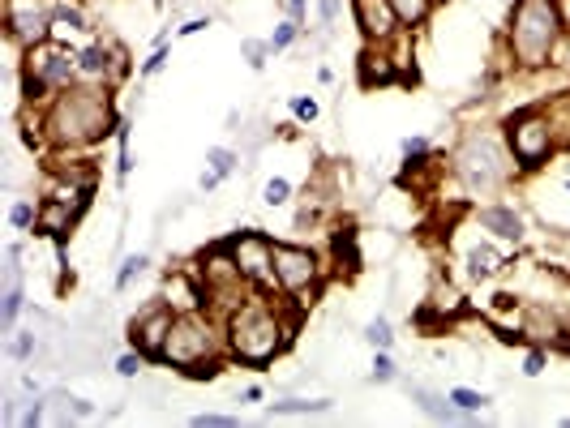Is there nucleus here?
<instances>
[{"label": "nucleus", "mask_w": 570, "mask_h": 428, "mask_svg": "<svg viewBox=\"0 0 570 428\" xmlns=\"http://www.w3.org/2000/svg\"><path fill=\"white\" fill-rule=\"evenodd\" d=\"M43 129H48V142L60 150L73 146H95L103 142L116 125L112 116V95L103 82H69L65 90H56V99L43 112Z\"/></svg>", "instance_id": "f257e3e1"}, {"label": "nucleus", "mask_w": 570, "mask_h": 428, "mask_svg": "<svg viewBox=\"0 0 570 428\" xmlns=\"http://www.w3.org/2000/svg\"><path fill=\"white\" fill-rule=\"evenodd\" d=\"M223 334H228V356L236 364H249V369H266L270 360L279 356L292 339V326L279 317L275 304L266 300H240L236 309L223 321Z\"/></svg>", "instance_id": "f03ea898"}, {"label": "nucleus", "mask_w": 570, "mask_h": 428, "mask_svg": "<svg viewBox=\"0 0 570 428\" xmlns=\"http://www.w3.org/2000/svg\"><path fill=\"white\" fill-rule=\"evenodd\" d=\"M223 356H228V334H219L210 313L202 309L176 313L168 347H163V364H172V369L189 377H219Z\"/></svg>", "instance_id": "7ed1b4c3"}, {"label": "nucleus", "mask_w": 570, "mask_h": 428, "mask_svg": "<svg viewBox=\"0 0 570 428\" xmlns=\"http://www.w3.org/2000/svg\"><path fill=\"white\" fill-rule=\"evenodd\" d=\"M450 172H455V180L463 185L468 197H493L515 180L519 167H515V159H510V146L498 142V133L476 129L459 142L455 159H450Z\"/></svg>", "instance_id": "20e7f679"}, {"label": "nucleus", "mask_w": 570, "mask_h": 428, "mask_svg": "<svg viewBox=\"0 0 570 428\" xmlns=\"http://www.w3.org/2000/svg\"><path fill=\"white\" fill-rule=\"evenodd\" d=\"M566 18L558 0H519L515 18H510V56L519 69H540L549 65L558 43L566 35Z\"/></svg>", "instance_id": "39448f33"}, {"label": "nucleus", "mask_w": 570, "mask_h": 428, "mask_svg": "<svg viewBox=\"0 0 570 428\" xmlns=\"http://www.w3.org/2000/svg\"><path fill=\"white\" fill-rule=\"evenodd\" d=\"M69 82H78V52L56 43L52 35L30 43L22 60V95L30 103L48 99V90H65Z\"/></svg>", "instance_id": "423d86ee"}, {"label": "nucleus", "mask_w": 570, "mask_h": 428, "mask_svg": "<svg viewBox=\"0 0 570 428\" xmlns=\"http://www.w3.org/2000/svg\"><path fill=\"white\" fill-rule=\"evenodd\" d=\"M506 146L519 172H536L553 155V125L540 116V107H523V112L506 116Z\"/></svg>", "instance_id": "0eeeda50"}, {"label": "nucleus", "mask_w": 570, "mask_h": 428, "mask_svg": "<svg viewBox=\"0 0 570 428\" xmlns=\"http://www.w3.org/2000/svg\"><path fill=\"white\" fill-rule=\"evenodd\" d=\"M223 244H228L240 279L262 287V292H275L279 287V279H275V240H270L266 232H258V227H249V232H236Z\"/></svg>", "instance_id": "6e6552de"}, {"label": "nucleus", "mask_w": 570, "mask_h": 428, "mask_svg": "<svg viewBox=\"0 0 570 428\" xmlns=\"http://www.w3.org/2000/svg\"><path fill=\"white\" fill-rule=\"evenodd\" d=\"M275 279L283 296H313L322 283V262L309 244L275 240Z\"/></svg>", "instance_id": "1a4fd4ad"}, {"label": "nucleus", "mask_w": 570, "mask_h": 428, "mask_svg": "<svg viewBox=\"0 0 570 428\" xmlns=\"http://www.w3.org/2000/svg\"><path fill=\"white\" fill-rule=\"evenodd\" d=\"M5 26L9 39L22 48L48 39V30L56 26V0H5Z\"/></svg>", "instance_id": "9d476101"}, {"label": "nucleus", "mask_w": 570, "mask_h": 428, "mask_svg": "<svg viewBox=\"0 0 570 428\" xmlns=\"http://www.w3.org/2000/svg\"><path fill=\"white\" fill-rule=\"evenodd\" d=\"M172 321L176 309L168 300H155L150 309H142L138 317L129 321V343L146 351V360H163V347H168V334H172Z\"/></svg>", "instance_id": "9b49d317"}, {"label": "nucleus", "mask_w": 570, "mask_h": 428, "mask_svg": "<svg viewBox=\"0 0 570 428\" xmlns=\"http://www.w3.org/2000/svg\"><path fill=\"white\" fill-rule=\"evenodd\" d=\"M86 210V197H56V193H43L39 202V232L52 236V240H65L69 227L78 223V214Z\"/></svg>", "instance_id": "f8f14e48"}, {"label": "nucleus", "mask_w": 570, "mask_h": 428, "mask_svg": "<svg viewBox=\"0 0 570 428\" xmlns=\"http://www.w3.org/2000/svg\"><path fill=\"white\" fill-rule=\"evenodd\" d=\"M352 13H356L360 35H365L369 43H386V39L403 26L390 0H352Z\"/></svg>", "instance_id": "ddd939ff"}, {"label": "nucleus", "mask_w": 570, "mask_h": 428, "mask_svg": "<svg viewBox=\"0 0 570 428\" xmlns=\"http://www.w3.org/2000/svg\"><path fill=\"white\" fill-rule=\"evenodd\" d=\"M125 73V52L108 48V43H90L86 52H78V78L82 82H103L108 86L112 78Z\"/></svg>", "instance_id": "4468645a"}, {"label": "nucleus", "mask_w": 570, "mask_h": 428, "mask_svg": "<svg viewBox=\"0 0 570 428\" xmlns=\"http://www.w3.org/2000/svg\"><path fill=\"white\" fill-rule=\"evenodd\" d=\"M476 223L485 227L489 236H498V240H523V214L515 206H506V202H489V206H480L476 210Z\"/></svg>", "instance_id": "2eb2a0df"}, {"label": "nucleus", "mask_w": 570, "mask_h": 428, "mask_svg": "<svg viewBox=\"0 0 570 428\" xmlns=\"http://www.w3.org/2000/svg\"><path fill=\"white\" fill-rule=\"evenodd\" d=\"M408 394L433 424H468V420H476V416H468V411H459L455 403H450V394H438L429 386H408Z\"/></svg>", "instance_id": "dca6fc26"}, {"label": "nucleus", "mask_w": 570, "mask_h": 428, "mask_svg": "<svg viewBox=\"0 0 570 428\" xmlns=\"http://www.w3.org/2000/svg\"><path fill=\"white\" fill-rule=\"evenodd\" d=\"M463 262H468V279H493V274L506 266V262H502V253L493 249V244H472Z\"/></svg>", "instance_id": "f3484780"}, {"label": "nucleus", "mask_w": 570, "mask_h": 428, "mask_svg": "<svg viewBox=\"0 0 570 428\" xmlns=\"http://www.w3.org/2000/svg\"><path fill=\"white\" fill-rule=\"evenodd\" d=\"M335 407V399H283V403H270L262 416L275 420V416H322V411Z\"/></svg>", "instance_id": "a211bd4d"}, {"label": "nucleus", "mask_w": 570, "mask_h": 428, "mask_svg": "<svg viewBox=\"0 0 570 428\" xmlns=\"http://www.w3.org/2000/svg\"><path fill=\"white\" fill-rule=\"evenodd\" d=\"M22 279H9L5 283V300H0V330L13 334L18 330V317H22Z\"/></svg>", "instance_id": "6ab92c4d"}, {"label": "nucleus", "mask_w": 570, "mask_h": 428, "mask_svg": "<svg viewBox=\"0 0 570 428\" xmlns=\"http://www.w3.org/2000/svg\"><path fill=\"white\" fill-rule=\"evenodd\" d=\"M395 78V65L386 56H373V52H360V82L373 86V82H390Z\"/></svg>", "instance_id": "aec40b11"}, {"label": "nucleus", "mask_w": 570, "mask_h": 428, "mask_svg": "<svg viewBox=\"0 0 570 428\" xmlns=\"http://www.w3.org/2000/svg\"><path fill=\"white\" fill-rule=\"evenodd\" d=\"M446 394H450V403H455L459 411H468V416H480V411L493 403L485 390H472V386H455V390H446Z\"/></svg>", "instance_id": "412c9836"}, {"label": "nucleus", "mask_w": 570, "mask_h": 428, "mask_svg": "<svg viewBox=\"0 0 570 428\" xmlns=\"http://www.w3.org/2000/svg\"><path fill=\"white\" fill-rule=\"evenodd\" d=\"M150 270V253H129L125 262H120V270H116V292H125V287L138 279V274H146Z\"/></svg>", "instance_id": "4be33fe9"}, {"label": "nucleus", "mask_w": 570, "mask_h": 428, "mask_svg": "<svg viewBox=\"0 0 570 428\" xmlns=\"http://www.w3.org/2000/svg\"><path fill=\"white\" fill-rule=\"evenodd\" d=\"M206 167L228 180L236 167H240V155H236V150H228V146H210V150H206Z\"/></svg>", "instance_id": "5701e85b"}, {"label": "nucleus", "mask_w": 570, "mask_h": 428, "mask_svg": "<svg viewBox=\"0 0 570 428\" xmlns=\"http://www.w3.org/2000/svg\"><path fill=\"white\" fill-rule=\"evenodd\" d=\"M365 343H369L373 351H390V347H395V330H390L386 317H373V321H369V326H365Z\"/></svg>", "instance_id": "b1692460"}, {"label": "nucleus", "mask_w": 570, "mask_h": 428, "mask_svg": "<svg viewBox=\"0 0 570 428\" xmlns=\"http://www.w3.org/2000/svg\"><path fill=\"white\" fill-rule=\"evenodd\" d=\"M399 13V22L403 26H416V22H425L429 18V9H433V0H390Z\"/></svg>", "instance_id": "393cba45"}, {"label": "nucleus", "mask_w": 570, "mask_h": 428, "mask_svg": "<svg viewBox=\"0 0 570 428\" xmlns=\"http://www.w3.org/2000/svg\"><path fill=\"white\" fill-rule=\"evenodd\" d=\"M335 262H339V266L348 262V270H352V274L360 270V253H356V232H335Z\"/></svg>", "instance_id": "a878e982"}, {"label": "nucleus", "mask_w": 570, "mask_h": 428, "mask_svg": "<svg viewBox=\"0 0 570 428\" xmlns=\"http://www.w3.org/2000/svg\"><path fill=\"white\" fill-rule=\"evenodd\" d=\"M262 202H266V206H288V202H292V180L270 176L266 185H262Z\"/></svg>", "instance_id": "bb28decb"}, {"label": "nucleus", "mask_w": 570, "mask_h": 428, "mask_svg": "<svg viewBox=\"0 0 570 428\" xmlns=\"http://www.w3.org/2000/svg\"><path fill=\"white\" fill-rule=\"evenodd\" d=\"M296 35H300V22H296V18L279 22L275 30H270V52H288L292 43H296Z\"/></svg>", "instance_id": "cd10ccee"}, {"label": "nucleus", "mask_w": 570, "mask_h": 428, "mask_svg": "<svg viewBox=\"0 0 570 428\" xmlns=\"http://www.w3.org/2000/svg\"><path fill=\"white\" fill-rule=\"evenodd\" d=\"M369 381H378V386L399 381V369H395V360H390V351H373V373H369Z\"/></svg>", "instance_id": "c85d7f7f"}, {"label": "nucleus", "mask_w": 570, "mask_h": 428, "mask_svg": "<svg viewBox=\"0 0 570 428\" xmlns=\"http://www.w3.org/2000/svg\"><path fill=\"white\" fill-rule=\"evenodd\" d=\"M56 26H69V30H90L86 13L78 5H69V0H56Z\"/></svg>", "instance_id": "c756f323"}, {"label": "nucleus", "mask_w": 570, "mask_h": 428, "mask_svg": "<svg viewBox=\"0 0 570 428\" xmlns=\"http://www.w3.org/2000/svg\"><path fill=\"white\" fill-rule=\"evenodd\" d=\"M240 52H245V60H249V69H266V56H270V39H245L240 43Z\"/></svg>", "instance_id": "7c9ffc66"}, {"label": "nucleus", "mask_w": 570, "mask_h": 428, "mask_svg": "<svg viewBox=\"0 0 570 428\" xmlns=\"http://www.w3.org/2000/svg\"><path fill=\"white\" fill-rule=\"evenodd\" d=\"M35 223H39V206H30V202H13L9 206V227L26 232V227H35Z\"/></svg>", "instance_id": "2f4dec72"}, {"label": "nucleus", "mask_w": 570, "mask_h": 428, "mask_svg": "<svg viewBox=\"0 0 570 428\" xmlns=\"http://www.w3.org/2000/svg\"><path fill=\"white\" fill-rule=\"evenodd\" d=\"M193 428H240V416H223V411H198L189 416Z\"/></svg>", "instance_id": "473e14b6"}, {"label": "nucleus", "mask_w": 570, "mask_h": 428, "mask_svg": "<svg viewBox=\"0 0 570 428\" xmlns=\"http://www.w3.org/2000/svg\"><path fill=\"white\" fill-rule=\"evenodd\" d=\"M9 356H13V360H30V356H35V334L13 330V334H9Z\"/></svg>", "instance_id": "72a5a7b5"}, {"label": "nucleus", "mask_w": 570, "mask_h": 428, "mask_svg": "<svg viewBox=\"0 0 570 428\" xmlns=\"http://www.w3.org/2000/svg\"><path fill=\"white\" fill-rule=\"evenodd\" d=\"M142 369H146V351H138V347H133V351H125V356L116 360V373L125 377V381H129V377H138Z\"/></svg>", "instance_id": "f704fd0d"}, {"label": "nucleus", "mask_w": 570, "mask_h": 428, "mask_svg": "<svg viewBox=\"0 0 570 428\" xmlns=\"http://www.w3.org/2000/svg\"><path fill=\"white\" fill-rule=\"evenodd\" d=\"M545 364H549V351L545 347H532L528 360H523V377H540V373H545Z\"/></svg>", "instance_id": "c9c22d12"}, {"label": "nucleus", "mask_w": 570, "mask_h": 428, "mask_svg": "<svg viewBox=\"0 0 570 428\" xmlns=\"http://www.w3.org/2000/svg\"><path fill=\"white\" fill-rule=\"evenodd\" d=\"M288 107H292V116H296V120H305V125H309V120H318V103L305 99V95H296Z\"/></svg>", "instance_id": "e433bc0d"}, {"label": "nucleus", "mask_w": 570, "mask_h": 428, "mask_svg": "<svg viewBox=\"0 0 570 428\" xmlns=\"http://www.w3.org/2000/svg\"><path fill=\"white\" fill-rule=\"evenodd\" d=\"M412 155H429V137H403V159H412Z\"/></svg>", "instance_id": "4c0bfd02"}, {"label": "nucleus", "mask_w": 570, "mask_h": 428, "mask_svg": "<svg viewBox=\"0 0 570 428\" xmlns=\"http://www.w3.org/2000/svg\"><path fill=\"white\" fill-rule=\"evenodd\" d=\"M163 65H168V52H163V43H159V48H155V56H150V60H146V65H142L138 73H142V78H155V73H159Z\"/></svg>", "instance_id": "58836bf2"}, {"label": "nucleus", "mask_w": 570, "mask_h": 428, "mask_svg": "<svg viewBox=\"0 0 570 428\" xmlns=\"http://www.w3.org/2000/svg\"><path fill=\"white\" fill-rule=\"evenodd\" d=\"M339 13H343V0H322V5H318V18H322V26H335Z\"/></svg>", "instance_id": "ea45409f"}, {"label": "nucleus", "mask_w": 570, "mask_h": 428, "mask_svg": "<svg viewBox=\"0 0 570 428\" xmlns=\"http://www.w3.org/2000/svg\"><path fill=\"white\" fill-rule=\"evenodd\" d=\"M219 185H223V176H219V172H210V167H206V172L198 176V189H202V193H215Z\"/></svg>", "instance_id": "a19ab883"}, {"label": "nucleus", "mask_w": 570, "mask_h": 428, "mask_svg": "<svg viewBox=\"0 0 570 428\" xmlns=\"http://www.w3.org/2000/svg\"><path fill=\"white\" fill-rule=\"evenodd\" d=\"M206 26H210V18H193V22H185V26H180V35H202Z\"/></svg>", "instance_id": "79ce46f5"}, {"label": "nucleus", "mask_w": 570, "mask_h": 428, "mask_svg": "<svg viewBox=\"0 0 570 428\" xmlns=\"http://www.w3.org/2000/svg\"><path fill=\"white\" fill-rule=\"evenodd\" d=\"M240 399H245V403H258V399H262V386H245V390H240Z\"/></svg>", "instance_id": "37998d69"}, {"label": "nucleus", "mask_w": 570, "mask_h": 428, "mask_svg": "<svg viewBox=\"0 0 570 428\" xmlns=\"http://www.w3.org/2000/svg\"><path fill=\"white\" fill-rule=\"evenodd\" d=\"M288 9H292V18H296V22L305 18V0H288Z\"/></svg>", "instance_id": "c03bdc74"}, {"label": "nucleus", "mask_w": 570, "mask_h": 428, "mask_svg": "<svg viewBox=\"0 0 570 428\" xmlns=\"http://www.w3.org/2000/svg\"><path fill=\"white\" fill-rule=\"evenodd\" d=\"M566 189H570V180H566Z\"/></svg>", "instance_id": "a18cd8bd"}]
</instances>
